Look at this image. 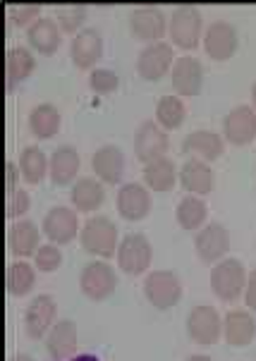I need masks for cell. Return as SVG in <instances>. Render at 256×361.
<instances>
[{
	"label": "cell",
	"mask_w": 256,
	"mask_h": 361,
	"mask_svg": "<svg viewBox=\"0 0 256 361\" xmlns=\"http://www.w3.org/2000/svg\"><path fill=\"white\" fill-rule=\"evenodd\" d=\"M223 338L230 347H247L256 338V318L249 309H233L223 316Z\"/></svg>",
	"instance_id": "d4e9b609"
},
{
	"label": "cell",
	"mask_w": 256,
	"mask_h": 361,
	"mask_svg": "<svg viewBox=\"0 0 256 361\" xmlns=\"http://www.w3.org/2000/svg\"><path fill=\"white\" fill-rule=\"evenodd\" d=\"M58 323V302L53 295H36L24 311V330L32 340H46Z\"/></svg>",
	"instance_id": "8fae6325"
},
{
	"label": "cell",
	"mask_w": 256,
	"mask_h": 361,
	"mask_svg": "<svg viewBox=\"0 0 256 361\" xmlns=\"http://www.w3.org/2000/svg\"><path fill=\"white\" fill-rule=\"evenodd\" d=\"M20 175H22L20 163H15V161L5 163V194H12V192H17V189H20V187H17Z\"/></svg>",
	"instance_id": "ab89813d"
},
{
	"label": "cell",
	"mask_w": 256,
	"mask_h": 361,
	"mask_svg": "<svg viewBox=\"0 0 256 361\" xmlns=\"http://www.w3.org/2000/svg\"><path fill=\"white\" fill-rule=\"evenodd\" d=\"M175 218H178V225L182 230L199 232L206 225V218H209V206H206L204 197L185 194V197L180 199L178 208H175Z\"/></svg>",
	"instance_id": "4dcf8cb0"
},
{
	"label": "cell",
	"mask_w": 256,
	"mask_h": 361,
	"mask_svg": "<svg viewBox=\"0 0 256 361\" xmlns=\"http://www.w3.org/2000/svg\"><path fill=\"white\" fill-rule=\"evenodd\" d=\"M182 151L190 158H201V161L211 163L223 156L225 139L223 134L211 130H194L182 139Z\"/></svg>",
	"instance_id": "cb8c5ba5"
},
{
	"label": "cell",
	"mask_w": 256,
	"mask_h": 361,
	"mask_svg": "<svg viewBox=\"0 0 256 361\" xmlns=\"http://www.w3.org/2000/svg\"><path fill=\"white\" fill-rule=\"evenodd\" d=\"M223 139L233 146H247L256 139V110L247 103L230 108L223 118Z\"/></svg>",
	"instance_id": "9a60e30c"
},
{
	"label": "cell",
	"mask_w": 256,
	"mask_h": 361,
	"mask_svg": "<svg viewBox=\"0 0 256 361\" xmlns=\"http://www.w3.org/2000/svg\"><path fill=\"white\" fill-rule=\"evenodd\" d=\"M91 170L103 185H120L125 175V154L120 146L103 144L91 156Z\"/></svg>",
	"instance_id": "ffe728a7"
},
{
	"label": "cell",
	"mask_w": 256,
	"mask_h": 361,
	"mask_svg": "<svg viewBox=\"0 0 256 361\" xmlns=\"http://www.w3.org/2000/svg\"><path fill=\"white\" fill-rule=\"evenodd\" d=\"M187 361H213L209 354H192V357H187Z\"/></svg>",
	"instance_id": "ee69618b"
},
{
	"label": "cell",
	"mask_w": 256,
	"mask_h": 361,
	"mask_svg": "<svg viewBox=\"0 0 256 361\" xmlns=\"http://www.w3.org/2000/svg\"><path fill=\"white\" fill-rule=\"evenodd\" d=\"M79 165H82V158H79V151L72 144H60L56 151L51 154V165H48V177L56 187H67L75 185L79 180Z\"/></svg>",
	"instance_id": "603a6c76"
},
{
	"label": "cell",
	"mask_w": 256,
	"mask_h": 361,
	"mask_svg": "<svg viewBox=\"0 0 256 361\" xmlns=\"http://www.w3.org/2000/svg\"><path fill=\"white\" fill-rule=\"evenodd\" d=\"M36 285V266L27 259H17L8 263L5 271V287L12 297H27Z\"/></svg>",
	"instance_id": "1f68e13d"
},
{
	"label": "cell",
	"mask_w": 256,
	"mask_h": 361,
	"mask_svg": "<svg viewBox=\"0 0 256 361\" xmlns=\"http://www.w3.org/2000/svg\"><path fill=\"white\" fill-rule=\"evenodd\" d=\"M34 266L41 273H56L63 266V252H60L58 244L46 242L39 247V252L34 254Z\"/></svg>",
	"instance_id": "d590c367"
},
{
	"label": "cell",
	"mask_w": 256,
	"mask_h": 361,
	"mask_svg": "<svg viewBox=\"0 0 256 361\" xmlns=\"http://www.w3.org/2000/svg\"><path fill=\"white\" fill-rule=\"evenodd\" d=\"M89 87L94 89L96 94H111V91L120 87V77L111 67H94L89 75Z\"/></svg>",
	"instance_id": "8d00e7d4"
},
{
	"label": "cell",
	"mask_w": 256,
	"mask_h": 361,
	"mask_svg": "<svg viewBox=\"0 0 256 361\" xmlns=\"http://www.w3.org/2000/svg\"><path fill=\"white\" fill-rule=\"evenodd\" d=\"M41 232L46 235L48 242L58 244H70L72 240H77V235L82 232V225H79V216L75 208L70 206H53L46 211L44 223H41Z\"/></svg>",
	"instance_id": "9c48e42d"
},
{
	"label": "cell",
	"mask_w": 256,
	"mask_h": 361,
	"mask_svg": "<svg viewBox=\"0 0 256 361\" xmlns=\"http://www.w3.org/2000/svg\"><path fill=\"white\" fill-rule=\"evenodd\" d=\"M144 185L151 192H170L175 187V182L180 180V168L170 156L156 158V161L144 165Z\"/></svg>",
	"instance_id": "f1b7e54d"
},
{
	"label": "cell",
	"mask_w": 256,
	"mask_h": 361,
	"mask_svg": "<svg viewBox=\"0 0 256 361\" xmlns=\"http://www.w3.org/2000/svg\"><path fill=\"white\" fill-rule=\"evenodd\" d=\"M187 335H190L192 342L197 345H216L218 340L223 338V316L218 314L216 307L211 304H197V307L190 309L185 321Z\"/></svg>",
	"instance_id": "52a82bcc"
},
{
	"label": "cell",
	"mask_w": 256,
	"mask_h": 361,
	"mask_svg": "<svg viewBox=\"0 0 256 361\" xmlns=\"http://www.w3.org/2000/svg\"><path fill=\"white\" fill-rule=\"evenodd\" d=\"M170 82L178 96H197L204 89V65L194 55H180L170 70Z\"/></svg>",
	"instance_id": "e0dca14e"
},
{
	"label": "cell",
	"mask_w": 256,
	"mask_h": 361,
	"mask_svg": "<svg viewBox=\"0 0 256 361\" xmlns=\"http://www.w3.org/2000/svg\"><path fill=\"white\" fill-rule=\"evenodd\" d=\"M144 297L158 311H168L182 299V280L175 271L158 268L149 271L144 278Z\"/></svg>",
	"instance_id": "277c9868"
},
{
	"label": "cell",
	"mask_w": 256,
	"mask_h": 361,
	"mask_svg": "<svg viewBox=\"0 0 256 361\" xmlns=\"http://www.w3.org/2000/svg\"><path fill=\"white\" fill-rule=\"evenodd\" d=\"M36 58L27 46H10L5 53V87L12 91L34 72Z\"/></svg>",
	"instance_id": "4316f807"
},
{
	"label": "cell",
	"mask_w": 256,
	"mask_h": 361,
	"mask_svg": "<svg viewBox=\"0 0 256 361\" xmlns=\"http://www.w3.org/2000/svg\"><path fill=\"white\" fill-rule=\"evenodd\" d=\"M70 201L77 213H94L106 201V185L99 177H79L70 189Z\"/></svg>",
	"instance_id": "484cf974"
},
{
	"label": "cell",
	"mask_w": 256,
	"mask_h": 361,
	"mask_svg": "<svg viewBox=\"0 0 256 361\" xmlns=\"http://www.w3.org/2000/svg\"><path fill=\"white\" fill-rule=\"evenodd\" d=\"M79 290L91 302H106L118 290V273L108 261L94 259L79 273Z\"/></svg>",
	"instance_id": "5b68a950"
},
{
	"label": "cell",
	"mask_w": 256,
	"mask_h": 361,
	"mask_svg": "<svg viewBox=\"0 0 256 361\" xmlns=\"http://www.w3.org/2000/svg\"><path fill=\"white\" fill-rule=\"evenodd\" d=\"M245 304H247L249 311H256V268L249 273L247 290H245Z\"/></svg>",
	"instance_id": "60d3db41"
},
{
	"label": "cell",
	"mask_w": 256,
	"mask_h": 361,
	"mask_svg": "<svg viewBox=\"0 0 256 361\" xmlns=\"http://www.w3.org/2000/svg\"><path fill=\"white\" fill-rule=\"evenodd\" d=\"M204 51L209 58L218 60H230L237 53V46H240V34H237V27L228 20H213L204 32Z\"/></svg>",
	"instance_id": "30bf717a"
},
{
	"label": "cell",
	"mask_w": 256,
	"mask_h": 361,
	"mask_svg": "<svg viewBox=\"0 0 256 361\" xmlns=\"http://www.w3.org/2000/svg\"><path fill=\"white\" fill-rule=\"evenodd\" d=\"M151 189L144 182H123L115 197L118 213L130 223H139L151 213Z\"/></svg>",
	"instance_id": "2e32d148"
},
{
	"label": "cell",
	"mask_w": 256,
	"mask_h": 361,
	"mask_svg": "<svg viewBox=\"0 0 256 361\" xmlns=\"http://www.w3.org/2000/svg\"><path fill=\"white\" fill-rule=\"evenodd\" d=\"M89 8L79 3H70V5H58L56 8V20L60 24V29L67 34H79L82 32V24L87 22Z\"/></svg>",
	"instance_id": "e575fe53"
},
{
	"label": "cell",
	"mask_w": 256,
	"mask_h": 361,
	"mask_svg": "<svg viewBox=\"0 0 256 361\" xmlns=\"http://www.w3.org/2000/svg\"><path fill=\"white\" fill-rule=\"evenodd\" d=\"M41 247V228L29 218L15 220L8 228V252L15 259H29Z\"/></svg>",
	"instance_id": "44dd1931"
},
{
	"label": "cell",
	"mask_w": 256,
	"mask_h": 361,
	"mask_svg": "<svg viewBox=\"0 0 256 361\" xmlns=\"http://www.w3.org/2000/svg\"><path fill=\"white\" fill-rule=\"evenodd\" d=\"M170 149V137L168 132L158 125L156 120H144L134 132V156L144 165L156 161V158L168 156Z\"/></svg>",
	"instance_id": "4fadbf2b"
},
{
	"label": "cell",
	"mask_w": 256,
	"mask_h": 361,
	"mask_svg": "<svg viewBox=\"0 0 256 361\" xmlns=\"http://www.w3.org/2000/svg\"><path fill=\"white\" fill-rule=\"evenodd\" d=\"M29 130L36 139H51L56 137V132L60 130V122H63V115H60V108L56 103H36V106L29 110Z\"/></svg>",
	"instance_id": "f546056e"
},
{
	"label": "cell",
	"mask_w": 256,
	"mask_h": 361,
	"mask_svg": "<svg viewBox=\"0 0 256 361\" xmlns=\"http://www.w3.org/2000/svg\"><path fill=\"white\" fill-rule=\"evenodd\" d=\"M154 263V247L144 232H130L120 240L118 247V266L127 275H144L149 273Z\"/></svg>",
	"instance_id": "8992f818"
},
{
	"label": "cell",
	"mask_w": 256,
	"mask_h": 361,
	"mask_svg": "<svg viewBox=\"0 0 256 361\" xmlns=\"http://www.w3.org/2000/svg\"><path fill=\"white\" fill-rule=\"evenodd\" d=\"M175 51L173 44L168 41H154V44H146L137 58V72L142 75L146 82H158L163 75H168L175 65Z\"/></svg>",
	"instance_id": "5bb4252c"
},
{
	"label": "cell",
	"mask_w": 256,
	"mask_h": 361,
	"mask_svg": "<svg viewBox=\"0 0 256 361\" xmlns=\"http://www.w3.org/2000/svg\"><path fill=\"white\" fill-rule=\"evenodd\" d=\"M27 39L34 51H39L41 55H53L60 48V41H63L58 20L56 17H41V20H36L27 29Z\"/></svg>",
	"instance_id": "83f0119b"
},
{
	"label": "cell",
	"mask_w": 256,
	"mask_h": 361,
	"mask_svg": "<svg viewBox=\"0 0 256 361\" xmlns=\"http://www.w3.org/2000/svg\"><path fill=\"white\" fill-rule=\"evenodd\" d=\"M103 55V34L96 27H84L82 32L72 36L70 58L79 70H94Z\"/></svg>",
	"instance_id": "d6986e66"
},
{
	"label": "cell",
	"mask_w": 256,
	"mask_h": 361,
	"mask_svg": "<svg viewBox=\"0 0 256 361\" xmlns=\"http://www.w3.org/2000/svg\"><path fill=\"white\" fill-rule=\"evenodd\" d=\"M230 244H233V237H230V230L225 228L223 223H206L204 228L197 232L194 237V252L204 263L209 266H216L218 261L228 259Z\"/></svg>",
	"instance_id": "ba28073f"
},
{
	"label": "cell",
	"mask_w": 256,
	"mask_h": 361,
	"mask_svg": "<svg viewBox=\"0 0 256 361\" xmlns=\"http://www.w3.org/2000/svg\"><path fill=\"white\" fill-rule=\"evenodd\" d=\"M48 165H51V158L46 156V151L41 149V146L29 144L22 149L20 170H22L24 182H29V185H39V182H44V177L48 175Z\"/></svg>",
	"instance_id": "d6a6232c"
},
{
	"label": "cell",
	"mask_w": 256,
	"mask_h": 361,
	"mask_svg": "<svg viewBox=\"0 0 256 361\" xmlns=\"http://www.w3.org/2000/svg\"><path fill=\"white\" fill-rule=\"evenodd\" d=\"M180 187L187 194H197V197H206L216 187V173H213L211 163L201 161V158H187L180 165Z\"/></svg>",
	"instance_id": "7402d4cb"
},
{
	"label": "cell",
	"mask_w": 256,
	"mask_h": 361,
	"mask_svg": "<svg viewBox=\"0 0 256 361\" xmlns=\"http://www.w3.org/2000/svg\"><path fill=\"white\" fill-rule=\"evenodd\" d=\"M70 361H99V357H94V354H79V357H72Z\"/></svg>",
	"instance_id": "7bdbcfd3"
},
{
	"label": "cell",
	"mask_w": 256,
	"mask_h": 361,
	"mask_svg": "<svg viewBox=\"0 0 256 361\" xmlns=\"http://www.w3.org/2000/svg\"><path fill=\"white\" fill-rule=\"evenodd\" d=\"M8 361H36L34 357H32V354H12V357L8 359Z\"/></svg>",
	"instance_id": "b9f144b4"
},
{
	"label": "cell",
	"mask_w": 256,
	"mask_h": 361,
	"mask_svg": "<svg viewBox=\"0 0 256 361\" xmlns=\"http://www.w3.org/2000/svg\"><path fill=\"white\" fill-rule=\"evenodd\" d=\"M79 328L72 318H60L46 335V352L53 361H70L77 357Z\"/></svg>",
	"instance_id": "ac0fdd59"
},
{
	"label": "cell",
	"mask_w": 256,
	"mask_h": 361,
	"mask_svg": "<svg viewBox=\"0 0 256 361\" xmlns=\"http://www.w3.org/2000/svg\"><path fill=\"white\" fill-rule=\"evenodd\" d=\"M204 17H201V10L197 5L182 3L170 12L168 34L178 48H185V51L197 48L204 39Z\"/></svg>",
	"instance_id": "3957f363"
},
{
	"label": "cell",
	"mask_w": 256,
	"mask_h": 361,
	"mask_svg": "<svg viewBox=\"0 0 256 361\" xmlns=\"http://www.w3.org/2000/svg\"><path fill=\"white\" fill-rule=\"evenodd\" d=\"M29 208H32V197H29V192L27 189H17V192L8 194V199H5V218H8L10 223L22 220Z\"/></svg>",
	"instance_id": "74e56055"
},
{
	"label": "cell",
	"mask_w": 256,
	"mask_h": 361,
	"mask_svg": "<svg viewBox=\"0 0 256 361\" xmlns=\"http://www.w3.org/2000/svg\"><path fill=\"white\" fill-rule=\"evenodd\" d=\"M249 273L240 259H223L216 266H211V290L221 302L233 304L240 297H245Z\"/></svg>",
	"instance_id": "7a4b0ae2"
},
{
	"label": "cell",
	"mask_w": 256,
	"mask_h": 361,
	"mask_svg": "<svg viewBox=\"0 0 256 361\" xmlns=\"http://www.w3.org/2000/svg\"><path fill=\"white\" fill-rule=\"evenodd\" d=\"M8 17L17 27H32L36 20H41V5L36 3H15L8 8Z\"/></svg>",
	"instance_id": "f35d334b"
},
{
	"label": "cell",
	"mask_w": 256,
	"mask_h": 361,
	"mask_svg": "<svg viewBox=\"0 0 256 361\" xmlns=\"http://www.w3.org/2000/svg\"><path fill=\"white\" fill-rule=\"evenodd\" d=\"M79 242H82L84 252L96 256V259H113L118 256V225L113 223L108 216H91L84 220L82 232H79Z\"/></svg>",
	"instance_id": "6da1fadb"
},
{
	"label": "cell",
	"mask_w": 256,
	"mask_h": 361,
	"mask_svg": "<svg viewBox=\"0 0 256 361\" xmlns=\"http://www.w3.org/2000/svg\"><path fill=\"white\" fill-rule=\"evenodd\" d=\"M168 22L170 17H166L163 8L158 5H137L130 12V29L137 39L146 41V44H154V41H163V36L168 34Z\"/></svg>",
	"instance_id": "7c38bea8"
},
{
	"label": "cell",
	"mask_w": 256,
	"mask_h": 361,
	"mask_svg": "<svg viewBox=\"0 0 256 361\" xmlns=\"http://www.w3.org/2000/svg\"><path fill=\"white\" fill-rule=\"evenodd\" d=\"M252 108L256 110V82H254V87H252Z\"/></svg>",
	"instance_id": "f6af8a7d"
},
{
	"label": "cell",
	"mask_w": 256,
	"mask_h": 361,
	"mask_svg": "<svg viewBox=\"0 0 256 361\" xmlns=\"http://www.w3.org/2000/svg\"><path fill=\"white\" fill-rule=\"evenodd\" d=\"M187 118V106L178 94H166L156 103V122L166 132L178 130Z\"/></svg>",
	"instance_id": "836d02e7"
}]
</instances>
